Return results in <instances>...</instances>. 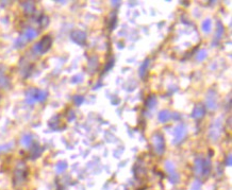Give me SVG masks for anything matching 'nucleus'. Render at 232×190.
I'll return each mask as SVG.
<instances>
[{"label": "nucleus", "mask_w": 232, "mask_h": 190, "mask_svg": "<svg viewBox=\"0 0 232 190\" xmlns=\"http://www.w3.org/2000/svg\"><path fill=\"white\" fill-rule=\"evenodd\" d=\"M153 146H155V151L158 154H161L164 152L165 150V141L164 138L161 134H155L153 136Z\"/></svg>", "instance_id": "nucleus-1"}, {"label": "nucleus", "mask_w": 232, "mask_h": 190, "mask_svg": "<svg viewBox=\"0 0 232 190\" xmlns=\"http://www.w3.org/2000/svg\"><path fill=\"white\" fill-rule=\"evenodd\" d=\"M185 135H186V129H185V126L183 124H180V126H176L175 130H174V136H175L174 143L177 145L180 141H182V139L185 137Z\"/></svg>", "instance_id": "nucleus-2"}, {"label": "nucleus", "mask_w": 232, "mask_h": 190, "mask_svg": "<svg viewBox=\"0 0 232 190\" xmlns=\"http://www.w3.org/2000/svg\"><path fill=\"white\" fill-rule=\"evenodd\" d=\"M50 46H51V39H50V37L49 36H46V37H44V38H43L36 46H35V51L44 53L50 48Z\"/></svg>", "instance_id": "nucleus-3"}, {"label": "nucleus", "mask_w": 232, "mask_h": 190, "mask_svg": "<svg viewBox=\"0 0 232 190\" xmlns=\"http://www.w3.org/2000/svg\"><path fill=\"white\" fill-rule=\"evenodd\" d=\"M71 38L78 44L83 45L86 41V35L85 33L82 32V31H75L71 33Z\"/></svg>", "instance_id": "nucleus-4"}, {"label": "nucleus", "mask_w": 232, "mask_h": 190, "mask_svg": "<svg viewBox=\"0 0 232 190\" xmlns=\"http://www.w3.org/2000/svg\"><path fill=\"white\" fill-rule=\"evenodd\" d=\"M207 106L208 108H210L211 110L216 108V96L213 91H210L207 98Z\"/></svg>", "instance_id": "nucleus-5"}, {"label": "nucleus", "mask_w": 232, "mask_h": 190, "mask_svg": "<svg viewBox=\"0 0 232 190\" xmlns=\"http://www.w3.org/2000/svg\"><path fill=\"white\" fill-rule=\"evenodd\" d=\"M204 113H206V109L202 105H197L194 108L193 113H192V117L195 118V119H200L204 116Z\"/></svg>", "instance_id": "nucleus-6"}, {"label": "nucleus", "mask_w": 232, "mask_h": 190, "mask_svg": "<svg viewBox=\"0 0 232 190\" xmlns=\"http://www.w3.org/2000/svg\"><path fill=\"white\" fill-rule=\"evenodd\" d=\"M158 118H159V120L161 122H167L169 119H171V114H169V112L168 110H162V112H160L159 116H158Z\"/></svg>", "instance_id": "nucleus-7"}, {"label": "nucleus", "mask_w": 232, "mask_h": 190, "mask_svg": "<svg viewBox=\"0 0 232 190\" xmlns=\"http://www.w3.org/2000/svg\"><path fill=\"white\" fill-rule=\"evenodd\" d=\"M210 171H211V162L210 159H206L202 164V174L204 176H207L210 174Z\"/></svg>", "instance_id": "nucleus-8"}, {"label": "nucleus", "mask_w": 232, "mask_h": 190, "mask_svg": "<svg viewBox=\"0 0 232 190\" xmlns=\"http://www.w3.org/2000/svg\"><path fill=\"white\" fill-rule=\"evenodd\" d=\"M148 66H149V60H145V61H144V63L141 65L139 70V77H141V78H144V76L146 74L147 69H148Z\"/></svg>", "instance_id": "nucleus-9"}, {"label": "nucleus", "mask_w": 232, "mask_h": 190, "mask_svg": "<svg viewBox=\"0 0 232 190\" xmlns=\"http://www.w3.org/2000/svg\"><path fill=\"white\" fill-rule=\"evenodd\" d=\"M202 30H204L206 33L211 32L212 30V22L210 19H206V20L202 22Z\"/></svg>", "instance_id": "nucleus-10"}, {"label": "nucleus", "mask_w": 232, "mask_h": 190, "mask_svg": "<svg viewBox=\"0 0 232 190\" xmlns=\"http://www.w3.org/2000/svg\"><path fill=\"white\" fill-rule=\"evenodd\" d=\"M208 57V52H207V50H204V49H202V50H200L199 52L197 53V57H196V59H197V61L199 62H202L206 60V57Z\"/></svg>", "instance_id": "nucleus-11"}, {"label": "nucleus", "mask_w": 232, "mask_h": 190, "mask_svg": "<svg viewBox=\"0 0 232 190\" xmlns=\"http://www.w3.org/2000/svg\"><path fill=\"white\" fill-rule=\"evenodd\" d=\"M202 164H204V162H202V159H200V158H198L197 160H196L195 162V171L197 174L199 173H202Z\"/></svg>", "instance_id": "nucleus-12"}, {"label": "nucleus", "mask_w": 232, "mask_h": 190, "mask_svg": "<svg viewBox=\"0 0 232 190\" xmlns=\"http://www.w3.org/2000/svg\"><path fill=\"white\" fill-rule=\"evenodd\" d=\"M155 104H157V99H155V96H151V97H149L148 99H147L146 105L148 108H152Z\"/></svg>", "instance_id": "nucleus-13"}, {"label": "nucleus", "mask_w": 232, "mask_h": 190, "mask_svg": "<svg viewBox=\"0 0 232 190\" xmlns=\"http://www.w3.org/2000/svg\"><path fill=\"white\" fill-rule=\"evenodd\" d=\"M216 24H217V32H216V37H217V38H219V37H221V35L224 34L225 28H224V26H223V24H221L220 21H218Z\"/></svg>", "instance_id": "nucleus-14"}, {"label": "nucleus", "mask_w": 232, "mask_h": 190, "mask_svg": "<svg viewBox=\"0 0 232 190\" xmlns=\"http://www.w3.org/2000/svg\"><path fill=\"white\" fill-rule=\"evenodd\" d=\"M35 99L38 100V101H44L46 99V93H44V91H36Z\"/></svg>", "instance_id": "nucleus-15"}, {"label": "nucleus", "mask_w": 232, "mask_h": 190, "mask_svg": "<svg viewBox=\"0 0 232 190\" xmlns=\"http://www.w3.org/2000/svg\"><path fill=\"white\" fill-rule=\"evenodd\" d=\"M37 33L34 31V30H28L27 32H26V36H27V38H29V39H33L34 37H36Z\"/></svg>", "instance_id": "nucleus-16"}, {"label": "nucleus", "mask_w": 232, "mask_h": 190, "mask_svg": "<svg viewBox=\"0 0 232 190\" xmlns=\"http://www.w3.org/2000/svg\"><path fill=\"white\" fill-rule=\"evenodd\" d=\"M165 166H166V170L168 171V172H169V173H174V172H175V168H174V165H173L171 162H166Z\"/></svg>", "instance_id": "nucleus-17"}, {"label": "nucleus", "mask_w": 232, "mask_h": 190, "mask_svg": "<svg viewBox=\"0 0 232 190\" xmlns=\"http://www.w3.org/2000/svg\"><path fill=\"white\" fill-rule=\"evenodd\" d=\"M178 181H179V175L177 173H171V182L174 183V184H176V183H178Z\"/></svg>", "instance_id": "nucleus-18"}, {"label": "nucleus", "mask_w": 232, "mask_h": 190, "mask_svg": "<svg viewBox=\"0 0 232 190\" xmlns=\"http://www.w3.org/2000/svg\"><path fill=\"white\" fill-rule=\"evenodd\" d=\"M73 101H75V103L77 104V105H80L82 102H83V97H80V96H77V97H75V99H73Z\"/></svg>", "instance_id": "nucleus-19"}, {"label": "nucleus", "mask_w": 232, "mask_h": 190, "mask_svg": "<svg viewBox=\"0 0 232 190\" xmlns=\"http://www.w3.org/2000/svg\"><path fill=\"white\" fill-rule=\"evenodd\" d=\"M226 165L227 166H230L231 165V156H228L227 159H226Z\"/></svg>", "instance_id": "nucleus-20"}]
</instances>
